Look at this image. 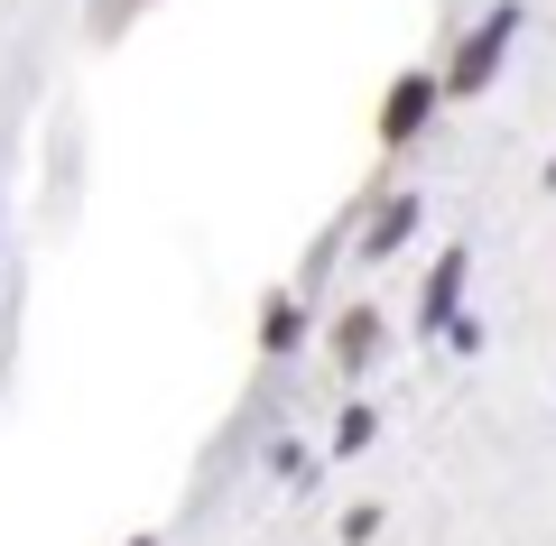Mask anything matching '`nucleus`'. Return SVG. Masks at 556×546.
I'll return each instance as SVG.
<instances>
[{"instance_id": "9b49d317", "label": "nucleus", "mask_w": 556, "mask_h": 546, "mask_svg": "<svg viewBox=\"0 0 556 546\" xmlns=\"http://www.w3.org/2000/svg\"><path fill=\"white\" fill-rule=\"evenodd\" d=\"M130 546H159V537H130Z\"/></svg>"}, {"instance_id": "20e7f679", "label": "nucleus", "mask_w": 556, "mask_h": 546, "mask_svg": "<svg viewBox=\"0 0 556 546\" xmlns=\"http://www.w3.org/2000/svg\"><path fill=\"white\" fill-rule=\"evenodd\" d=\"M417 223H427V204H417V195H390L371 223H362V259H390V251H408V241H417Z\"/></svg>"}, {"instance_id": "423d86ee", "label": "nucleus", "mask_w": 556, "mask_h": 546, "mask_svg": "<svg viewBox=\"0 0 556 546\" xmlns=\"http://www.w3.org/2000/svg\"><path fill=\"white\" fill-rule=\"evenodd\" d=\"M298 333H306L298 296H269V306H260V352H269V361H278V352H298Z\"/></svg>"}, {"instance_id": "6e6552de", "label": "nucleus", "mask_w": 556, "mask_h": 546, "mask_svg": "<svg viewBox=\"0 0 556 546\" xmlns=\"http://www.w3.org/2000/svg\"><path fill=\"white\" fill-rule=\"evenodd\" d=\"M371 435H380V417H371V408H343V417H334V454H362Z\"/></svg>"}, {"instance_id": "f03ea898", "label": "nucleus", "mask_w": 556, "mask_h": 546, "mask_svg": "<svg viewBox=\"0 0 556 546\" xmlns=\"http://www.w3.org/2000/svg\"><path fill=\"white\" fill-rule=\"evenodd\" d=\"M464 278H473V251L464 241H445L437 269H427V296H417V333H445L464 315Z\"/></svg>"}, {"instance_id": "1a4fd4ad", "label": "nucleus", "mask_w": 556, "mask_h": 546, "mask_svg": "<svg viewBox=\"0 0 556 546\" xmlns=\"http://www.w3.org/2000/svg\"><path fill=\"white\" fill-rule=\"evenodd\" d=\"M380 528V500H362V509H343V546H362Z\"/></svg>"}, {"instance_id": "39448f33", "label": "nucleus", "mask_w": 556, "mask_h": 546, "mask_svg": "<svg viewBox=\"0 0 556 546\" xmlns=\"http://www.w3.org/2000/svg\"><path fill=\"white\" fill-rule=\"evenodd\" d=\"M380 352V306H343L334 315V371H371Z\"/></svg>"}, {"instance_id": "7ed1b4c3", "label": "nucleus", "mask_w": 556, "mask_h": 546, "mask_svg": "<svg viewBox=\"0 0 556 546\" xmlns=\"http://www.w3.org/2000/svg\"><path fill=\"white\" fill-rule=\"evenodd\" d=\"M437 75H399L390 84V102H380V149H408L417 130H427V120H437Z\"/></svg>"}, {"instance_id": "0eeeda50", "label": "nucleus", "mask_w": 556, "mask_h": 546, "mask_svg": "<svg viewBox=\"0 0 556 546\" xmlns=\"http://www.w3.org/2000/svg\"><path fill=\"white\" fill-rule=\"evenodd\" d=\"M139 10H149V0H93V10H84V28H93V38H121Z\"/></svg>"}, {"instance_id": "9d476101", "label": "nucleus", "mask_w": 556, "mask_h": 546, "mask_svg": "<svg viewBox=\"0 0 556 546\" xmlns=\"http://www.w3.org/2000/svg\"><path fill=\"white\" fill-rule=\"evenodd\" d=\"M547 186H556V157H547Z\"/></svg>"}, {"instance_id": "f257e3e1", "label": "nucleus", "mask_w": 556, "mask_h": 546, "mask_svg": "<svg viewBox=\"0 0 556 546\" xmlns=\"http://www.w3.org/2000/svg\"><path fill=\"white\" fill-rule=\"evenodd\" d=\"M529 28V0H492L473 28H464V47H455V65L437 75V93H482V84L501 75V56H510V38Z\"/></svg>"}]
</instances>
